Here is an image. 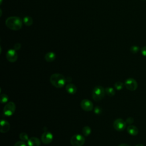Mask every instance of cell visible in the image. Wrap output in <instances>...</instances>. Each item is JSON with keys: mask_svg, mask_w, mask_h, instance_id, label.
I'll use <instances>...</instances> for the list:
<instances>
[{"mask_svg": "<svg viewBox=\"0 0 146 146\" xmlns=\"http://www.w3.org/2000/svg\"><path fill=\"white\" fill-rule=\"evenodd\" d=\"M6 26L13 30H19L22 28V21L18 17H10L5 21Z\"/></svg>", "mask_w": 146, "mask_h": 146, "instance_id": "cell-1", "label": "cell"}, {"mask_svg": "<svg viewBox=\"0 0 146 146\" xmlns=\"http://www.w3.org/2000/svg\"><path fill=\"white\" fill-rule=\"evenodd\" d=\"M50 82L53 86L56 88H62L65 84L66 79L63 75L59 73H55L51 75Z\"/></svg>", "mask_w": 146, "mask_h": 146, "instance_id": "cell-2", "label": "cell"}, {"mask_svg": "<svg viewBox=\"0 0 146 146\" xmlns=\"http://www.w3.org/2000/svg\"><path fill=\"white\" fill-rule=\"evenodd\" d=\"M105 89L100 86L95 87L92 92V97L95 101L101 100L105 96Z\"/></svg>", "mask_w": 146, "mask_h": 146, "instance_id": "cell-3", "label": "cell"}, {"mask_svg": "<svg viewBox=\"0 0 146 146\" xmlns=\"http://www.w3.org/2000/svg\"><path fill=\"white\" fill-rule=\"evenodd\" d=\"M70 143L72 146H82L85 143V138L80 134H75L71 137Z\"/></svg>", "mask_w": 146, "mask_h": 146, "instance_id": "cell-4", "label": "cell"}, {"mask_svg": "<svg viewBox=\"0 0 146 146\" xmlns=\"http://www.w3.org/2000/svg\"><path fill=\"white\" fill-rule=\"evenodd\" d=\"M15 108L16 106L15 103L13 102H9L6 104L3 108V113L6 116H10L14 113Z\"/></svg>", "mask_w": 146, "mask_h": 146, "instance_id": "cell-5", "label": "cell"}, {"mask_svg": "<svg viewBox=\"0 0 146 146\" xmlns=\"http://www.w3.org/2000/svg\"><path fill=\"white\" fill-rule=\"evenodd\" d=\"M127 123L125 121L121 118H118L115 120L113 123V128L117 131H122L125 129Z\"/></svg>", "mask_w": 146, "mask_h": 146, "instance_id": "cell-6", "label": "cell"}, {"mask_svg": "<svg viewBox=\"0 0 146 146\" xmlns=\"http://www.w3.org/2000/svg\"><path fill=\"white\" fill-rule=\"evenodd\" d=\"M124 86H125L126 88L130 91H135L137 88V83L136 80L133 78H129L126 79L124 83Z\"/></svg>", "mask_w": 146, "mask_h": 146, "instance_id": "cell-7", "label": "cell"}, {"mask_svg": "<svg viewBox=\"0 0 146 146\" xmlns=\"http://www.w3.org/2000/svg\"><path fill=\"white\" fill-rule=\"evenodd\" d=\"M80 107L84 111L89 112L92 110L94 108V105L93 103L90 100L84 99L81 101Z\"/></svg>", "mask_w": 146, "mask_h": 146, "instance_id": "cell-8", "label": "cell"}, {"mask_svg": "<svg viewBox=\"0 0 146 146\" xmlns=\"http://www.w3.org/2000/svg\"><path fill=\"white\" fill-rule=\"evenodd\" d=\"M53 140V135L49 131L44 132L41 136V140L43 144H48Z\"/></svg>", "mask_w": 146, "mask_h": 146, "instance_id": "cell-9", "label": "cell"}, {"mask_svg": "<svg viewBox=\"0 0 146 146\" xmlns=\"http://www.w3.org/2000/svg\"><path fill=\"white\" fill-rule=\"evenodd\" d=\"M6 58L10 62H15L18 59V54L14 49H10L6 53Z\"/></svg>", "mask_w": 146, "mask_h": 146, "instance_id": "cell-10", "label": "cell"}, {"mask_svg": "<svg viewBox=\"0 0 146 146\" xmlns=\"http://www.w3.org/2000/svg\"><path fill=\"white\" fill-rule=\"evenodd\" d=\"M1 129L0 131L1 133H6L8 132L10 129V124L9 123L5 120H2L1 121Z\"/></svg>", "mask_w": 146, "mask_h": 146, "instance_id": "cell-11", "label": "cell"}, {"mask_svg": "<svg viewBox=\"0 0 146 146\" xmlns=\"http://www.w3.org/2000/svg\"><path fill=\"white\" fill-rule=\"evenodd\" d=\"M127 132L132 136H136L139 133V129L137 127L133 125H129L127 128Z\"/></svg>", "mask_w": 146, "mask_h": 146, "instance_id": "cell-12", "label": "cell"}, {"mask_svg": "<svg viewBox=\"0 0 146 146\" xmlns=\"http://www.w3.org/2000/svg\"><path fill=\"white\" fill-rule=\"evenodd\" d=\"M27 144L29 146H39L40 145V141L38 137H32L29 139Z\"/></svg>", "mask_w": 146, "mask_h": 146, "instance_id": "cell-13", "label": "cell"}, {"mask_svg": "<svg viewBox=\"0 0 146 146\" xmlns=\"http://www.w3.org/2000/svg\"><path fill=\"white\" fill-rule=\"evenodd\" d=\"M66 90L68 94L73 95L76 92L77 88L75 86V84L72 83H68L66 86Z\"/></svg>", "mask_w": 146, "mask_h": 146, "instance_id": "cell-14", "label": "cell"}, {"mask_svg": "<svg viewBox=\"0 0 146 146\" xmlns=\"http://www.w3.org/2000/svg\"><path fill=\"white\" fill-rule=\"evenodd\" d=\"M56 55L54 52H48L44 56V59L48 62H51L55 60Z\"/></svg>", "mask_w": 146, "mask_h": 146, "instance_id": "cell-15", "label": "cell"}, {"mask_svg": "<svg viewBox=\"0 0 146 146\" xmlns=\"http://www.w3.org/2000/svg\"><path fill=\"white\" fill-rule=\"evenodd\" d=\"M23 21L24 24L27 26H31L33 22L32 18H31L30 17H29V16H26V17H24Z\"/></svg>", "mask_w": 146, "mask_h": 146, "instance_id": "cell-16", "label": "cell"}, {"mask_svg": "<svg viewBox=\"0 0 146 146\" xmlns=\"http://www.w3.org/2000/svg\"><path fill=\"white\" fill-rule=\"evenodd\" d=\"M105 92H106V94L109 96H113L115 95V90L112 87H111L106 88Z\"/></svg>", "mask_w": 146, "mask_h": 146, "instance_id": "cell-17", "label": "cell"}, {"mask_svg": "<svg viewBox=\"0 0 146 146\" xmlns=\"http://www.w3.org/2000/svg\"><path fill=\"white\" fill-rule=\"evenodd\" d=\"M91 132V129L88 126H84L82 129V133L86 136L90 135Z\"/></svg>", "mask_w": 146, "mask_h": 146, "instance_id": "cell-18", "label": "cell"}, {"mask_svg": "<svg viewBox=\"0 0 146 146\" xmlns=\"http://www.w3.org/2000/svg\"><path fill=\"white\" fill-rule=\"evenodd\" d=\"M124 84H123V83H122L120 81L116 82L114 84V87H115V89H116L117 90H122L124 87Z\"/></svg>", "mask_w": 146, "mask_h": 146, "instance_id": "cell-19", "label": "cell"}, {"mask_svg": "<svg viewBox=\"0 0 146 146\" xmlns=\"http://www.w3.org/2000/svg\"><path fill=\"white\" fill-rule=\"evenodd\" d=\"M19 138L21 139L22 141H28L29 140V137L28 135L25 132H21L19 134Z\"/></svg>", "mask_w": 146, "mask_h": 146, "instance_id": "cell-20", "label": "cell"}, {"mask_svg": "<svg viewBox=\"0 0 146 146\" xmlns=\"http://www.w3.org/2000/svg\"><path fill=\"white\" fill-rule=\"evenodd\" d=\"M139 50H140V47L137 46H136V45L132 46L130 47V51L132 54H136L137 52H139Z\"/></svg>", "mask_w": 146, "mask_h": 146, "instance_id": "cell-21", "label": "cell"}, {"mask_svg": "<svg viewBox=\"0 0 146 146\" xmlns=\"http://www.w3.org/2000/svg\"><path fill=\"white\" fill-rule=\"evenodd\" d=\"M9 99V97L6 94H1V103H6Z\"/></svg>", "mask_w": 146, "mask_h": 146, "instance_id": "cell-22", "label": "cell"}, {"mask_svg": "<svg viewBox=\"0 0 146 146\" xmlns=\"http://www.w3.org/2000/svg\"><path fill=\"white\" fill-rule=\"evenodd\" d=\"M14 146H27L24 141H18L15 143Z\"/></svg>", "mask_w": 146, "mask_h": 146, "instance_id": "cell-23", "label": "cell"}, {"mask_svg": "<svg viewBox=\"0 0 146 146\" xmlns=\"http://www.w3.org/2000/svg\"><path fill=\"white\" fill-rule=\"evenodd\" d=\"M102 108L99 106H96L94 108V112L96 114H100L102 112Z\"/></svg>", "mask_w": 146, "mask_h": 146, "instance_id": "cell-24", "label": "cell"}, {"mask_svg": "<svg viewBox=\"0 0 146 146\" xmlns=\"http://www.w3.org/2000/svg\"><path fill=\"white\" fill-rule=\"evenodd\" d=\"M133 121H134V119H133V117H128V118L126 119L125 122H126L127 124H128L130 125V124H131L132 123H133Z\"/></svg>", "mask_w": 146, "mask_h": 146, "instance_id": "cell-25", "label": "cell"}, {"mask_svg": "<svg viewBox=\"0 0 146 146\" xmlns=\"http://www.w3.org/2000/svg\"><path fill=\"white\" fill-rule=\"evenodd\" d=\"M140 51H141V54H142L143 56H146V46H143V47H141Z\"/></svg>", "mask_w": 146, "mask_h": 146, "instance_id": "cell-26", "label": "cell"}, {"mask_svg": "<svg viewBox=\"0 0 146 146\" xmlns=\"http://www.w3.org/2000/svg\"><path fill=\"white\" fill-rule=\"evenodd\" d=\"M21 47V44L19 43H17L14 46V49L15 50H19Z\"/></svg>", "mask_w": 146, "mask_h": 146, "instance_id": "cell-27", "label": "cell"}, {"mask_svg": "<svg viewBox=\"0 0 146 146\" xmlns=\"http://www.w3.org/2000/svg\"><path fill=\"white\" fill-rule=\"evenodd\" d=\"M119 146H130V145L125 143H122V144H120Z\"/></svg>", "mask_w": 146, "mask_h": 146, "instance_id": "cell-28", "label": "cell"}, {"mask_svg": "<svg viewBox=\"0 0 146 146\" xmlns=\"http://www.w3.org/2000/svg\"><path fill=\"white\" fill-rule=\"evenodd\" d=\"M135 146H144V145L143 144H137Z\"/></svg>", "mask_w": 146, "mask_h": 146, "instance_id": "cell-29", "label": "cell"}, {"mask_svg": "<svg viewBox=\"0 0 146 146\" xmlns=\"http://www.w3.org/2000/svg\"><path fill=\"white\" fill-rule=\"evenodd\" d=\"M143 1H146V0H143Z\"/></svg>", "mask_w": 146, "mask_h": 146, "instance_id": "cell-30", "label": "cell"}]
</instances>
